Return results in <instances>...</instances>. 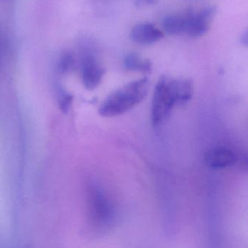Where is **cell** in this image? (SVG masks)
I'll use <instances>...</instances> for the list:
<instances>
[{"instance_id":"cell-1","label":"cell","mask_w":248,"mask_h":248,"mask_svg":"<svg viewBox=\"0 0 248 248\" xmlns=\"http://www.w3.org/2000/svg\"><path fill=\"white\" fill-rule=\"evenodd\" d=\"M194 93V84L190 79L159 78L152 98V122L154 126L162 124L176 105L188 102Z\"/></svg>"},{"instance_id":"cell-2","label":"cell","mask_w":248,"mask_h":248,"mask_svg":"<svg viewBox=\"0 0 248 248\" xmlns=\"http://www.w3.org/2000/svg\"><path fill=\"white\" fill-rule=\"evenodd\" d=\"M149 85L145 78L123 85L106 98L100 107L99 114L104 117H114L127 112L146 98Z\"/></svg>"},{"instance_id":"cell-3","label":"cell","mask_w":248,"mask_h":248,"mask_svg":"<svg viewBox=\"0 0 248 248\" xmlns=\"http://www.w3.org/2000/svg\"><path fill=\"white\" fill-rule=\"evenodd\" d=\"M88 213L91 222L98 227H105L112 223L115 216L114 206L104 191L98 186L88 190Z\"/></svg>"},{"instance_id":"cell-4","label":"cell","mask_w":248,"mask_h":248,"mask_svg":"<svg viewBox=\"0 0 248 248\" xmlns=\"http://www.w3.org/2000/svg\"><path fill=\"white\" fill-rule=\"evenodd\" d=\"M216 14L215 7H207L186 15V34L193 38L202 37L208 31Z\"/></svg>"},{"instance_id":"cell-5","label":"cell","mask_w":248,"mask_h":248,"mask_svg":"<svg viewBox=\"0 0 248 248\" xmlns=\"http://www.w3.org/2000/svg\"><path fill=\"white\" fill-rule=\"evenodd\" d=\"M105 69L93 55H87L82 61V80L85 88L90 91L96 88L102 81Z\"/></svg>"},{"instance_id":"cell-6","label":"cell","mask_w":248,"mask_h":248,"mask_svg":"<svg viewBox=\"0 0 248 248\" xmlns=\"http://www.w3.org/2000/svg\"><path fill=\"white\" fill-rule=\"evenodd\" d=\"M207 166L215 170L224 169L236 162L235 154L229 148L217 146L206 153L204 156Z\"/></svg>"},{"instance_id":"cell-7","label":"cell","mask_w":248,"mask_h":248,"mask_svg":"<svg viewBox=\"0 0 248 248\" xmlns=\"http://www.w3.org/2000/svg\"><path fill=\"white\" fill-rule=\"evenodd\" d=\"M164 34L151 23H141L132 29L130 38L135 43L143 46H149L160 40Z\"/></svg>"},{"instance_id":"cell-8","label":"cell","mask_w":248,"mask_h":248,"mask_svg":"<svg viewBox=\"0 0 248 248\" xmlns=\"http://www.w3.org/2000/svg\"><path fill=\"white\" fill-rule=\"evenodd\" d=\"M124 69L133 72L149 73L152 69V63L149 60H143L139 55L130 53L126 55L123 60Z\"/></svg>"},{"instance_id":"cell-9","label":"cell","mask_w":248,"mask_h":248,"mask_svg":"<svg viewBox=\"0 0 248 248\" xmlns=\"http://www.w3.org/2000/svg\"><path fill=\"white\" fill-rule=\"evenodd\" d=\"M162 24L164 30L170 35L184 34L186 31V16H166Z\"/></svg>"},{"instance_id":"cell-10","label":"cell","mask_w":248,"mask_h":248,"mask_svg":"<svg viewBox=\"0 0 248 248\" xmlns=\"http://www.w3.org/2000/svg\"><path fill=\"white\" fill-rule=\"evenodd\" d=\"M75 60L73 56L70 53H66L62 56L59 62V69L63 73L69 72L74 66Z\"/></svg>"},{"instance_id":"cell-11","label":"cell","mask_w":248,"mask_h":248,"mask_svg":"<svg viewBox=\"0 0 248 248\" xmlns=\"http://www.w3.org/2000/svg\"><path fill=\"white\" fill-rule=\"evenodd\" d=\"M72 101H73V97L71 94L63 93L62 95V98L60 101V107L62 110L64 111L69 110V107L72 104Z\"/></svg>"},{"instance_id":"cell-12","label":"cell","mask_w":248,"mask_h":248,"mask_svg":"<svg viewBox=\"0 0 248 248\" xmlns=\"http://www.w3.org/2000/svg\"><path fill=\"white\" fill-rule=\"evenodd\" d=\"M241 42H242L245 46L248 45V32H247V31H245V32L242 34V37H241Z\"/></svg>"}]
</instances>
